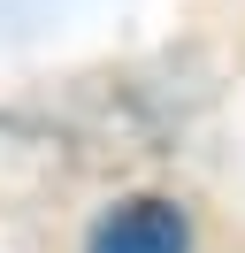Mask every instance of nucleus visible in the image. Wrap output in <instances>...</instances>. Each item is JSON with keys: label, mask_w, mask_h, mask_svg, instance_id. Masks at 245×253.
I'll list each match as a JSON object with an SVG mask.
<instances>
[{"label": "nucleus", "mask_w": 245, "mask_h": 253, "mask_svg": "<svg viewBox=\"0 0 245 253\" xmlns=\"http://www.w3.org/2000/svg\"><path fill=\"white\" fill-rule=\"evenodd\" d=\"M84 253H192V222L176 200H122L92 222Z\"/></svg>", "instance_id": "nucleus-1"}]
</instances>
